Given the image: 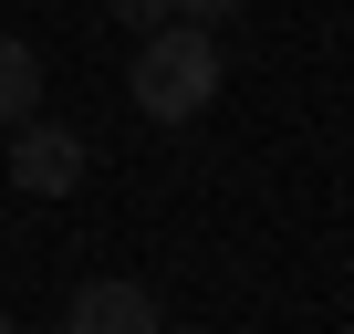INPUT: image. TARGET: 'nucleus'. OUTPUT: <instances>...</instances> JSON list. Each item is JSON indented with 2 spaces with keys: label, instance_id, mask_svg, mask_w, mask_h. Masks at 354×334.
<instances>
[{
  "label": "nucleus",
  "instance_id": "f257e3e1",
  "mask_svg": "<svg viewBox=\"0 0 354 334\" xmlns=\"http://www.w3.org/2000/svg\"><path fill=\"white\" fill-rule=\"evenodd\" d=\"M219 105V32L209 21H156V32H136V115H156V125H188V115H209Z\"/></svg>",
  "mask_w": 354,
  "mask_h": 334
},
{
  "label": "nucleus",
  "instance_id": "f03ea898",
  "mask_svg": "<svg viewBox=\"0 0 354 334\" xmlns=\"http://www.w3.org/2000/svg\"><path fill=\"white\" fill-rule=\"evenodd\" d=\"M11 188H32V199H73V188H84V136L21 115V125H11Z\"/></svg>",
  "mask_w": 354,
  "mask_h": 334
},
{
  "label": "nucleus",
  "instance_id": "7ed1b4c3",
  "mask_svg": "<svg viewBox=\"0 0 354 334\" xmlns=\"http://www.w3.org/2000/svg\"><path fill=\"white\" fill-rule=\"evenodd\" d=\"M167 313H156V292L146 282H125V272H104V282H84L73 292V313H63V334H156Z\"/></svg>",
  "mask_w": 354,
  "mask_h": 334
},
{
  "label": "nucleus",
  "instance_id": "20e7f679",
  "mask_svg": "<svg viewBox=\"0 0 354 334\" xmlns=\"http://www.w3.org/2000/svg\"><path fill=\"white\" fill-rule=\"evenodd\" d=\"M21 115H42V53L0 32V136H11Z\"/></svg>",
  "mask_w": 354,
  "mask_h": 334
},
{
  "label": "nucleus",
  "instance_id": "39448f33",
  "mask_svg": "<svg viewBox=\"0 0 354 334\" xmlns=\"http://www.w3.org/2000/svg\"><path fill=\"white\" fill-rule=\"evenodd\" d=\"M104 11H115L125 32H156V21H167V0H104Z\"/></svg>",
  "mask_w": 354,
  "mask_h": 334
},
{
  "label": "nucleus",
  "instance_id": "423d86ee",
  "mask_svg": "<svg viewBox=\"0 0 354 334\" xmlns=\"http://www.w3.org/2000/svg\"><path fill=\"white\" fill-rule=\"evenodd\" d=\"M167 11H177V21H209V32H219V21L240 11V0H167Z\"/></svg>",
  "mask_w": 354,
  "mask_h": 334
},
{
  "label": "nucleus",
  "instance_id": "0eeeda50",
  "mask_svg": "<svg viewBox=\"0 0 354 334\" xmlns=\"http://www.w3.org/2000/svg\"><path fill=\"white\" fill-rule=\"evenodd\" d=\"M156 334H198V324H156Z\"/></svg>",
  "mask_w": 354,
  "mask_h": 334
},
{
  "label": "nucleus",
  "instance_id": "6e6552de",
  "mask_svg": "<svg viewBox=\"0 0 354 334\" xmlns=\"http://www.w3.org/2000/svg\"><path fill=\"white\" fill-rule=\"evenodd\" d=\"M0 334H11V313H0Z\"/></svg>",
  "mask_w": 354,
  "mask_h": 334
}]
</instances>
